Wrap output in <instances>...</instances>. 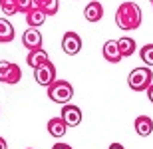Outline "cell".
<instances>
[{
	"mask_svg": "<svg viewBox=\"0 0 153 149\" xmlns=\"http://www.w3.org/2000/svg\"><path fill=\"white\" fill-rule=\"evenodd\" d=\"M115 24L121 30H135L141 26V8L135 2H123L115 10Z\"/></svg>",
	"mask_w": 153,
	"mask_h": 149,
	"instance_id": "obj_1",
	"label": "cell"
},
{
	"mask_svg": "<svg viewBox=\"0 0 153 149\" xmlns=\"http://www.w3.org/2000/svg\"><path fill=\"white\" fill-rule=\"evenodd\" d=\"M151 84H153V72H151L149 66L133 68L131 74L127 76V86H129L133 92H147Z\"/></svg>",
	"mask_w": 153,
	"mask_h": 149,
	"instance_id": "obj_2",
	"label": "cell"
},
{
	"mask_svg": "<svg viewBox=\"0 0 153 149\" xmlns=\"http://www.w3.org/2000/svg\"><path fill=\"white\" fill-rule=\"evenodd\" d=\"M48 98L54 103H70V99L74 98V87L68 80H56L54 84L48 86Z\"/></svg>",
	"mask_w": 153,
	"mask_h": 149,
	"instance_id": "obj_3",
	"label": "cell"
},
{
	"mask_svg": "<svg viewBox=\"0 0 153 149\" xmlns=\"http://www.w3.org/2000/svg\"><path fill=\"white\" fill-rule=\"evenodd\" d=\"M22 80V70L20 66L8 60H0V82L8 84V86H16Z\"/></svg>",
	"mask_w": 153,
	"mask_h": 149,
	"instance_id": "obj_4",
	"label": "cell"
},
{
	"mask_svg": "<svg viewBox=\"0 0 153 149\" xmlns=\"http://www.w3.org/2000/svg\"><path fill=\"white\" fill-rule=\"evenodd\" d=\"M34 80H36V84H40V86H44V87H48L50 84L56 82V66L52 64V60L34 70Z\"/></svg>",
	"mask_w": 153,
	"mask_h": 149,
	"instance_id": "obj_5",
	"label": "cell"
},
{
	"mask_svg": "<svg viewBox=\"0 0 153 149\" xmlns=\"http://www.w3.org/2000/svg\"><path fill=\"white\" fill-rule=\"evenodd\" d=\"M64 121H66V125L68 127H78L82 123V109L74 103H66L62 105V113H60Z\"/></svg>",
	"mask_w": 153,
	"mask_h": 149,
	"instance_id": "obj_6",
	"label": "cell"
},
{
	"mask_svg": "<svg viewBox=\"0 0 153 149\" xmlns=\"http://www.w3.org/2000/svg\"><path fill=\"white\" fill-rule=\"evenodd\" d=\"M62 50L68 54V56H76L82 50V38H79L78 32H66L62 38Z\"/></svg>",
	"mask_w": 153,
	"mask_h": 149,
	"instance_id": "obj_7",
	"label": "cell"
},
{
	"mask_svg": "<svg viewBox=\"0 0 153 149\" xmlns=\"http://www.w3.org/2000/svg\"><path fill=\"white\" fill-rule=\"evenodd\" d=\"M42 34H40V30L38 28H30L22 34V46L26 48V50H36V48H42Z\"/></svg>",
	"mask_w": 153,
	"mask_h": 149,
	"instance_id": "obj_8",
	"label": "cell"
},
{
	"mask_svg": "<svg viewBox=\"0 0 153 149\" xmlns=\"http://www.w3.org/2000/svg\"><path fill=\"white\" fill-rule=\"evenodd\" d=\"M102 54L109 64H119L121 60H123L121 52H119V46H117V40H108L105 42L103 48H102Z\"/></svg>",
	"mask_w": 153,
	"mask_h": 149,
	"instance_id": "obj_9",
	"label": "cell"
},
{
	"mask_svg": "<svg viewBox=\"0 0 153 149\" xmlns=\"http://www.w3.org/2000/svg\"><path fill=\"white\" fill-rule=\"evenodd\" d=\"M50 62V56H48V52L44 50V48H36V50H30L28 56H26V64H28L32 70H36L38 66H42V64Z\"/></svg>",
	"mask_w": 153,
	"mask_h": 149,
	"instance_id": "obj_10",
	"label": "cell"
},
{
	"mask_svg": "<svg viewBox=\"0 0 153 149\" xmlns=\"http://www.w3.org/2000/svg\"><path fill=\"white\" fill-rule=\"evenodd\" d=\"M103 16V6L97 2V0H94V2H90V4L84 8V18L88 20V22H100Z\"/></svg>",
	"mask_w": 153,
	"mask_h": 149,
	"instance_id": "obj_11",
	"label": "cell"
},
{
	"mask_svg": "<svg viewBox=\"0 0 153 149\" xmlns=\"http://www.w3.org/2000/svg\"><path fill=\"white\" fill-rule=\"evenodd\" d=\"M133 127H135L137 135L147 137V135L153 133V119L149 117V115H139V117L135 119V123H133Z\"/></svg>",
	"mask_w": 153,
	"mask_h": 149,
	"instance_id": "obj_12",
	"label": "cell"
},
{
	"mask_svg": "<svg viewBox=\"0 0 153 149\" xmlns=\"http://www.w3.org/2000/svg\"><path fill=\"white\" fill-rule=\"evenodd\" d=\"M46 16H48V14H46L44 10H40L38 6H34L30 12H26V24H28L30 28H40V26L46 22Z\"/></svg>",
	"mask_w": 153,
	"mask_h": 149,
	"instance_id": "obj_13",
	"label": "cell"
},
{
	"mask_svg": "<svg viewBox=\"0 0 153 149\" xmlns=\"http://www.w3.org/2000/svg\"><path fill=\"white\" fill-rule=\"evenodd\" d=\"M66 129H68V125H66V121L62 117H52L48 121V133H50L52 137H64Z\"/></svg>",
	"mask_w": 153,
	"mask_h": 149,
	"instance_id": "obj_14",
	"label": "cell"
},
{
	"mask_svg": "<svg viewBox=\"0 0 153 149\" xmlns=\"http://www.w3.org/2000/svg\"><path fill=\"white\" fill-rule=\"evenodd\" d=\"M117 46H119V52H121V56L123 58H129L135 54L137 50V44L133 38H129V36H123V38H119L117 40Z\"/></svg>",
	"mask_w": 153,
	"mask_h": 149,
	"instance_id": "obj_15",
	"label": "cell"
},
{
	"mask_svg": "<svg viewBox=\"0 0 153 149\" xmlns=\"http://www.w3.org/2000/svg\"><path fill=\"white\" fill-rule=\"evenodd\" d=\"M14 40V26L6 18H0V42H12Z\"/></svg>",
	"mask_w": 153,
	"mask_h": 149,
	"instance_id": "obj_16",
	"label": "cell"
},
{
	"mask_svg": "<svg viewBox=\"0 0 153 149\" xmlns=\"http://www.w3.org/2000/svg\"><path fill=\"white\" fill-rule=\"evenodd\" d=\"M139 58H141V62L145 66L151 68L153 66V44H145V46L139 50Z\"/></svg>",
	"mask_w": 153,
	"mask_h": 149,
	"instance_id": "obj_17",
	"label": "cell"
},
{
	"mask_svg": "<svg viewBox=\"0 0 153 149\" xmlns=\"http://www.w3.org/2000/svg\"><path fill=\"white\" fill-rule=\"evenodd\" d=\"M16 6H18V12L26 14L34 8V0H16Z\"/></svg>",
	"mask_w": 153,
	"mask_h": 149,
	"instance_id": "obj_18",
	"label": "cell"
},
{
	"mask_svg": "<svg viewBox=\"0 0 153 149\" xmlns=\"http://www.w3.org/2000/svg\"><path fill=\"white\" fill-rule=\"evenodd\" d=\"M52 149H72V147H70L68 143H56V145H54Z\"/></svg>",
	"mask_w": 153,
	"mask_h": 149,
	"instance_id": "obj_19",
	"label": "cell"
},
{
	"mask_svg": "<svg viewBox=\"0 0 153 149\" xmlns=\"http://www.w3.org/2000/svg\"><path fill=\"white\" fill-rule=\"evenodd\" d=\"M147 98H149V102L153 103V84L149 86V90H147Z\"/></svg>",
	"mask_w": 153,
	"mask_h": 149,
	"instance_id": "obj_20",
	"label": "cell"
},
{
	"mask_svg": "<svg viewBox=\"0 0 153 149\" xmlns=\"http://www.w3.org/2000/svg\"><path fill=\"white\" fill-rule=\"evenodd\" d=\"M108 149H125V147H123L121 143H111V145H109Z\"/></svg>",
	"mask_w": 153,
	"mask_h": 149,
	"instance_id": "obj_21",
	"label": "cell"
},
{
	"mask_svg": "<svg viewBox=\"0 0 153 149\" xmlns=\"http://www.w3.org/2000/svg\"><path fill=\"white\" fill-rule=\"evenodd\" d=\"M0 149H8V143H6L4 137H0Z\"/></svg>",
	"mask_w": 153,
	"mask_h": 149,
	"instance_id": "obj_22",
	"label": "cell"
},
{
	"mask_svg": "<svg viewBox=\"0 0 153 149\" xmlns=\"http://www.w3.org/2000/svg\"><path fill=\"white\" fill-rule=\"evenodd\" d=\"M40 2H42V0H34V6H38V4H40Z\"/></svg>",
	"mask_w": 153,
	"mask_h": 149,
	"instance_id": "obj_23",
	"label": "cell"
},
{
	"mask_svg": "<svg viewBox=\"0 0 153 149\" xmlns=\"http://www.w3.org/2000/svg\"><path fill=\"white\" fill-rule=\"evenodd\" d=\"M149 2H153V0H149Z\"/></svg>",
	"mask_w": 153,
	"mask_h": 149,
	"instance_id": "obj_24",
	"label": "cell"
},
{
	"mask_svg": "<svg viewBox=\"0 0 153 149\" xmlns=\"http://www.w3.org/2000/svg\"><path fill=\"white\" fill-rule=\"evenodd\" d=\"M151 6H153V2H151Z\"/></svg>",
	"mask_w": 153,
	"mask_h": 149,
	"instance_id": "obj_25",
	"label": "cell"
},
{
	"mask_svg": "<svg viewBox=\"0 0 153 149\" xmlns=\"http://www.w3.org/2000/svg\"><path fill=\"white\" fill-rule=\"evenodd\" d=\"M28 149H32V147H28Z\"/></svg>",
	"mask_w": 153,
	"mask_h": 149,
	"instance_id": "obj_26",
	"label": "cell"
}]
</instances>
